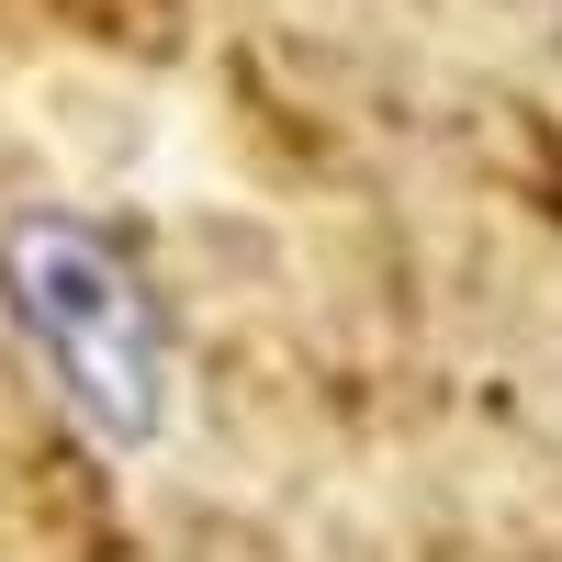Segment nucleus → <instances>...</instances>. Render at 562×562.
Instances as JSON below:
<instances>
[{
    "instance_id": "1",
    "label": "nucleus",
    "mask_w": 562,
    "mask_h": 562,
    "mask_svg": "<svg viewBox=\"0 0 562 562\" xmlns=\"http://www.w3.org/2000/svg\"><path fill=\"white\" fill-rule=\"evenodd\" d=\"M0 281H12L23 338L45 349L57 394L102 439H158L169 371H158V315L135 293V270L90 237V225H12L0 237Z\"/></svg>"
}]
</instances>
